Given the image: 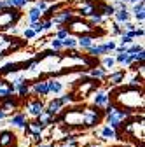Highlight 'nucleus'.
<instances>
[{"instance_id":"f257e3e1","label":"nucleus","mask_w":145,"mask_h":147,"mask_svg":"<svg viewBox=\"0 0 145 147\" xmlns=\"http://www.w3.org/2000/svg\"><path fill=\"white\" fill-rule=\"evenodd\" d=\"M108 98H110V103L115 109L124 110V112H128L130 116H133L136 112L142 114L143 103H145L143 86H142V82L130 81L124 88H115L114 91H110Z\"/></svg>"},{"instance_id":"f03ea898","label":"nucleus","mask_w":145,"mask_h":147,"mask_svg":"<svg viewBox=\"0 0 145 147\" xmlns=\"http://www.w3.org/2000/svg\"><path fill=\"white\" fill-rule=\"evenodd\" d=\"M121 128L130 140H133L136 145L140 144V147H143V114H140V117H128L121 124Z\"/></svg>"},{"instance_id":"7ed1b4c3","label":"nucleus","mask_w":145,"mask_h":147,"mask_svg":"<svg viewBox=\"0 0 145 147\" xmlns=\"http://www.w3.org/2000/svg\"><path fill=\"white\" fill-rule=\"evenodd\" d=\"M68 32L70 33H81V35H93L95 37V26L89 25L87 21H82L79 18H74L70 23H68Z\"/></svg>"},{"instance_id":"20e7f679","label":"nucleus","mask_w":145,"mask_h":147,"mask_svg":"<svg viewBox=\"0 0 145 147\" xmlns=\"http://www.w3.org/2000/svg\"><path fill=\"white\" fill-rule=\"evenodd\" d=\"M128 117H131L128 112H124V110H119V109H114L110 114H107V126L114 128V130H119L121 124H122L126 119H128Z\"/></svg>"},{"instance_id":"39448f33","label":"nucleus","mask_w":145,"mask_h":147,"mask_svg":"<svg viewBox=\"0 0 145 147\" xmlns=\"http://www.w3.org/2000/svg\"><path fill=\"white\" fill-rule=\"evenodd\" d=\"M19 46H21L19 39H12L9 35H0V58L5 56L11 49H17Z\"/></svg>"},{"instance_id":"423d86ee","label":"nucleus","mask_w":145,"mask_h":147,"mask_svg":"<svg viewBox=\"0 0 145 147\" xmlns=\"http://www.w3.org/2000/svg\"><path fill=\"white\" fill-rule=\"evenodd\" d=\"M30 95H35V96H47V95H49L47 81H37V82H33V86H30Z\"/></svg>"},{"instance_id":"0eeeda50","label":"nucleus","mask_w":145,"mask_h":147,"mask_svg":"<svg viewBox=\"0 0 145 147\" xmlns=\"http://www.w3.org/2000/svg\"><path fill=\"white\" fill-rule=\"evenodd\" d=\"M44 109H46V105H44L40 100H32V102L26 103V112H28L32 117H39V116L44 112Z\"/></svg>"},{"instance_id":"6e6552de","label":"nucleus","mask_w":145,"mask_h":147,"mask_svg":"<svg viewBox=\"0 0 145 147\" xmlns=\"http://www.w3.org/2000/svg\"><path fill=\"white\" fill-rule=\"evenodd\" d=\"M108 102H110V98H108V93H107L105 89H96L95 93H93V105H95V107L101 109V107H105Z\"/></svg>"},{"instance_id":"1a4fd4ad","label":"nucleus","mask_w":145,"mask_h":147,"mask_svg":"<svg viewBox=\"0 0 145 147\" xmlns=\"http://www.w3.org/2000/svg\"><path fill=\"white\" fill-rule=\"evenodd\" d=\"M93 12H96V5H95L93 0H82V2H79V11H77L79 16H87L89 18Z\"/></svg>"},{"instance_id":"9d476101","label":"nucleus","mask_w":145,"mask_h":147,"mask_svg":"<svg viewBox=\"0 0 145 147\" xmlns=\"http://www.w3.org/2000/svg\"><path fill=\"white\" fill-rule=\"evenodd\" d=\"M23 130H25V133H28V135H39V133H42V131L46 130V126H44L42 123H39V119H35V121L26 123Z\"/></svg>"},{"instance_id":"9b49d317","label":"nucleus","mask_w":145,"mask_h":147,"mask_svg":"<svg viewBox=\"0 0 145 147\" xmlns=\"http://www.w3.org/2000/svg\"><path fill=\"white\" fill-rule=\"evenodd\" d=\"M61 109H63V105H61L60 98H54V100H51V102H49V105L44 109V112H47V114H49V116H52V117H56V116H60V114H61Z\"/></svg>"},{"instance_id":"f8f14e48","label":"nucleus","mask_w":145,"mask_h":147,"mask_svg":"<svg viewBox=\"0 0 145 147\" xmlns=\"http://www.w3.org/2000/svg\"><path fill=\"white\" fill-rule=\"evenodd\" d=\"M12 93H16V88L11 84V82H7V81H4V79H0V98H9Z\"/></svg>"},{"instance_id":"ddd939ff","label":"nucleus","mask_w":145,"mask_h":147,"mask_svg":"<svg viewBox=\"0 0 145 147\" xmlns=\"http://www.w3.org/2000/svg\"><path fill=\"white\" fill-rule=\"evenodd\" d=\"M91 46H95V37L93 35H81L77 39V47H81L82 51H87Z\"/></svg>"},{"instance_id":"4468645a","label":"nucleus","mask_w":145,"mask_h":147,"mask_svg":"<svg viewBox=\"0 0 145 147\" xmlns=\"http://www.w3.org/2000/svg\"><path fill=\"white\" fill-rule=\"evenodd\" d=\"M16 144V135L12 131H2L0 133V147H11Z\"/></svg>"},{"instance_id":"2eb2a0df","label":"nucleus","mask_w":145,"mask_h":147,"mask_svg":"<svg viewBox=\"0 0 145 147\" xmlns=\"http://www.w3.org/2000/svg\"><path fill=\"white\" fill-rule=\"evenodd\" d=\"M124 77H126L124 70H115V72L110 74V76H107V81L110 82L112 86H119L121 82H124Z\"/></svg>"},{"instance_id":"dca6fc26","label":"nucleus","mask_w":145,"mask_h":147,"mask_svg":"<svg viewBox=\"0 0 145 147\" xmlns=\"http://www.w3.org/2000/svg\"><path fill=\"white\" fill-rule=\"evenodd\" d=\"M114 20H115V23L124 25V23H128V21L131 20V14H130L128 9H119V11L114 12Z\"/></svg>"},{"instance_id":"f3484780","label":"nucleus","mask_w":145,"mask_h":147,"mask_svg":"<svg viewBox=\"0 0 145 147\" xmlns=\"http://www.w3.org/2000/svg\"><path fill=\"white\" fill-rule=\"evenodd\" d=\"M87 53H89V56L98 58V56H101V54H108V49H107L105 44H98V46H91L87 49Z\"/></svg>"},{"instance_id":"a211bd4d","label":"nucleus","mask_w":145,"mask_h":147,"mask_svg":"<svg viewBox=\"0 0 145 147\" xmlns=\"http://www.w3.org/2000/svg\"><path fill=\"white\" fill-rule=\"evenodd\" d=\"M26 123H28V121H26V114H23V112L14 114V116L11 117V121H9V124H14V126H17V128H25Z\"/></svg>"},{"instance_id":"6ab92c4d","label":"nucleus","mask_w":145,"mask_h":147,"mask_svg":"<svg viewBox=\"0 0 145 147\" xmlns=\"http://www.w3.org/2000/svg\"><path fill=\"white\" fill-rule=\"evenodd\" d=\"M91 79H95V81H101V79H107V68H103L101 65L100 67H95V68H91Z\"/></svg>"},{"instance_id":"aec40b11","label":"nucleus","mask_w":145,"mask_h":147,"mask_svg":"<svg viewBox=\"0 0 145 147\" xmlns=\"http://www.w3.org/2000/svg\"><path fill=\"white\" fill-rule=\"evenodd\" d=\"M47 86H49V95L54 93V95H58L63 91V82L58 81V79H49L47 81Z\"/></svg>"},{"instance_id":"412c9836","label":"nucleus","mask_w":145,"mask_h":147,"mask_svg":"<svg viewBox=\"0 0 145 147\" xmlns=\"http://www.w3.org/2000/svg\"><path fill=\"white\" fill-rule=\"evenodd\" d=\"M98 133H100L101 140H108V138H117V131L114 130V128H110V126H103V128H101V130H100Z\"/></svg>"},{"instance_id":"4be33fe9","label":"nucleus","mask_w":145,"mask_h":147,"mask_svg":"<svg viewBox=\"0 0 145 147\" xmlns=\"http://www.w3.org/2000/svg\"><path fill=\"white\" fill-rule=\"evenodd\" d=\"M96 12H98L100 16H103V18H112L114 12H115V9H114L112 5H108V4H100Z\"/></svg>"},{"instance_id":"5701e85b","label":"nucleus","mask_w":145,"mask_h":147,"mask_svg":"<svg viewBox=\"0 0 145 147\" xmlns=\"http://www.w3.org/2000/svg\"><path fill=\"white\" fill-rule=\"evenodd\" d=\"M17 105H19V103H17L16 100H12V98L9 96V98H5V100H4V103H2V107H0V109H2L4 112L7 114V112H11V110H16V109H17Z\"/></svg>"},{"instance_id":"b1692460","label":"nucleus","mask_w":145,"mask_h":147,"mask_svg":"<svg viewBox=\"0 0 145 147\" xmlns=\"http://www.w3.org/2000/svg\"><path fill=\"white\" fill-rule=\"evenodd\" d=\"M115 63H119L122 67H130L133 61H131V58H130L128 53H121V54H117V56H115Z\"/></svg>"},{"instance_id":"393cba45","label":"nucleus","mask_w":145,"mask_h":147,"mask_svg":"<svg viewBox=\"0 0 145 147\" xmlns=\"http://www.w3.org/2000/svg\"><path fill=\"white\" fill-rule=\"evenodd\" d=\"M16 93L19 95V98H26L30 95V84L28 82H23L19 86H16Z\"/></svg>"},{"instance_id":"a878e982","label":"nucleus","mask_w":145,"mask_h":147,"mask_svg":"<svg viewBox=\"0 0 145 147\" xmlns=\"http://www.w3.org/2000/svg\"><path fill=\"white\" fill-rule=\"evenodd\" d=\"M61 44H63V49H72V51H74L77 47V39H74L72 35H68L66 39L61 40Z\"/></svg>"},{"instance_id":"bb28decb","label":"nucleus","mask_w":145,"mask_h":147,"mask_svg":"<svg viewBox=\"0 0 145 147\" xmlns=\"http://www.w3.org/2000/svg\"><path fill=\"white\" fill-rule=\"evenodd\" d=\"M28 20H30V23L42 20V12H40V11H39L37 7H32V9L28 11Z\"/></svg>"},{"instance_id":"cd10ccee","label":"nucleus","mask_w":145,"mask_h":147,"mask_svg":"<svg viewBox=\"0 0 145 147\" xmlns=\"http://www.w3.org/2000/svg\"><path fill=\"white\" fill-rule=\"evenodd\" d=\"M37 119H39V123H42L46 128H47L49 124H54V117H52V116H49L47 112H42V114H40Z\"/></svg>"},{"instance_id":"c85d7f7f","label":"nucleus","mask_w":145,"mask_h":147,"mask_svg":"<svg viewBox=\"0 0 145 147\" xmlns=\"http://www.w3.org/2000/svg\"><path fill=\"white\" fill-rule=\"evenodd\" d=\"M28 28H32V30L35 32V35H42V33H44L42 20H39V21H33V23H30V26H28Z\"/></svg>"},{"instance_id":"c756f323","label":"nucleus","mask_w":145,"mask_h":147,"mask_svg":"<svg viewBox=\"0 0 145 147\" xmlns=\"http://www.w3.org/2000/svg\"><path fill=\"white\" fill-rule=\"evenodd\" d=\"M103 21H105L103 16H100L98 12H93L91 16H89V21H87V23H89V25H101Z\"/></svg>"},{"instance_id":"7c9ffc66","label":"nucleus","mask_w":145,"mask_h":147,"mask_svg":"<svg viewBox=\"0 0 145 147\" xmlns=\"http://www.w3.org/2000/svg\"><path fill=\"white\" fill-rule=\"evenodd\" d=\"M114 65H115V58L114 56H105L103 60H101V67L103 68H114Z\"/></svg>"},{"instance_id":"2f4dec72","label":"nucleus","mask_w":145,"mask_h":147,"mask_svg":"<svg viewBox=\"0 0 145 147\" xmlns=\"http://www.w3.org/2000/svg\"><path fill=\"white\" fill-rule=\"evenodd\" d=\"M108 32H110V35H122L124 30H122V25H119V23L114 21V23L110 25V28H108Z\"/></svg>"},{"instance_id":"473e14b6","label":"nucleus","mask_w":145,"mask_h":147,"mask_svg":"<svg viewBox=\"0 0 145 147\" xmlns=\"http://www.w3.org/2000/svg\"><path fill=\"white\" fill-rule=\"evenodd\" d=\"M143 49V46L142 44H130L128 47H126V53H128V54H135V53H138V51H142Z\"/></svg>"},{"instance_id":"72a5a7b5","label":"nucleus","mask_w":145,"mask_h":147,"mask_svg":"<svg viewBox=\"0 0 145 147\" xmlns=\"http://www.w3.org/2000/svg\"><path fill=\"white\" fill-rule=\"evenodd\" d=\"M51 49H52V51H56V53H60V51L63 49L61 40H60V39H52V40H51Z\"/></svg>"},{"instance_id":"f704fd0d","label":"nucleus","mask_w":145,"mask_h":147,"mask_svg":"<svg viewBox=\"0 0 145 147\" xmlns=\"http://www.w3.org/2000/svg\"><path fill=\"white\" fill-rule=\"evenodd\" d=\"M47 5H49V4L46 2V0H35V5H33V7H37V9L44 14V11L47 9Z\"/></svg>"},{"instance_id":"c9c22d12","label":"nucleus","mask_w":145,"mask_h":147,"mask_svg":"<svg viewBox=\"0 0 145 147\" xmlns=\"http://www.w3.org/2000/svg\"><path fill=\"white\" fill-rule=\"evenodd\" d=\"M68 35H70V32H68V28L65 26V28H60V30H58V33H56V39L63 40V39H66Z\"/></svg>"},{"instance_id":"e433bc0d","label":"nucleus","mask_w":145,"mask_h":147,"mask_svg":"<svg viewBox=\"0 0 145 147\" xmlns=\"http://www.w3.org/2000/svg\"><path fill=\"white\" fill-rule=\"evenodd\" d=\"M33 37H37V35H35V32L32 30V28H25L23 30V39H26V40H30V39H33Z\"/></svg>"},{"instance_id":"4c0bfd02","label":"nucleus","mask_w":145,"mask_h":147,"mask_svg":"<svg viewBox=\"0 0 145 147\" xmlns=\"http://www.w3.org/2000/svg\"><path fill=\"white\" fill-rule=\"evenodd\" d=\"M42 26H44V32H46V30H51V28H54V23H52V20H51V18H47V20H44V21H42Z\"/></svg>"},{"instance_id":"58836bf2","label":"nucleus","mask_w":145,"mask_h":147,"mask_svg":"<svg viewBox=\"0 0 145 147\" xmlns=\"http://www.w3.org/2000/svg\"><path fill=\"white\" fill-rule=\"evenodd\" d=\"M133 42H135V40H133V39H130L128 35H124V33L121 35V44H122V46H130V44H133Z\"/></svg>"},{"instance_id":"ea45409f","label":"nucleus","mask_w":145,"mask_h":147,"mask_svg":"<svg viewBox=\"0 0 145 147\" xmlns=\"http://www.w3.org/2000/svg\"><path fill=\"white\" fill-rule=\"evenodd\" d=\"M32 142H33L35 145L42 144V133H39V135H32Z\"/></svg>"},{"instance_id":"a19ab883","label":"nucleus","mask_w":145,"mask_h":147,"mask_svg":"<svg viewBox=\"0 0 145 147\" xmlns=\"http://www.w3.org/2000/svg\"><path fill=\"white\" fill-rule=\"evenodd\" d=\"M5 116H7V114L4 112V110H2V109H0V121H4V119H5Z\"/></svg>"},{"instance_id":"79ce46f5","label":"nucleus","mask_w":145,"mask_h":147,"mask_svg":"<svg viewBox=\"0 0 145 147\" xmlns=\"http://www.w3.org/2000/svg\"><path fill=\"white\" fill-rule=\"evenodd\" d=\"M35 147H52V145H47V144H39V145H35Z\"/></svg>"},{"instance_id":"37998d69","label":"nucleus","mask_w":145,"mask_h":147,"mask_svg":"<svg viewBox=\"0 0 145 147\" xmlns=\"http://www.w3.org/2000/svg\"><path fill=\"white\" fill-rule=\"evenodd\" d=\"M130 2H131V4H136V2H140V0H130Z\"/></svg>"},{"instance_id":"c03bdc74","label":"nucleus","mask_w":145,"mask_h":147,"mask_svg":"<svg viewBox=\"0 0 145 147\" xmlns=\"http://www.w3.org/2000/svg\"><path fill=\"white\" fill-rule=\"evenodd\" d=\"M121 2H122V4H128V2H130V0H121Z\"/></svg>"},{"instance_id":"a18cd8bd","label":"nucleus","mask_w":145,"mask_h":147,"mask_svg":"<svg viewBox=\"0 0 145 147\" xmlns=\"http://www.w3.org/2000/svg\"><path fill=\"white\" fill-rule=\"evenodd\" d=\"M60 147H66V145H60Z\"/></svg>"},{"instance_id":"49530a36","label":"nucleus","mask_w":145,"mask_h":147,"mask_svg":"<svg viewBox=\"0 0 145 147\" xmlns=\"http://www.w3.org/2000/svg\"><path fill=\"white\" fill-rule=\"evenodd\" d=\"M119 147H124V145H119Z\"/></svg>"}]
</instances>
